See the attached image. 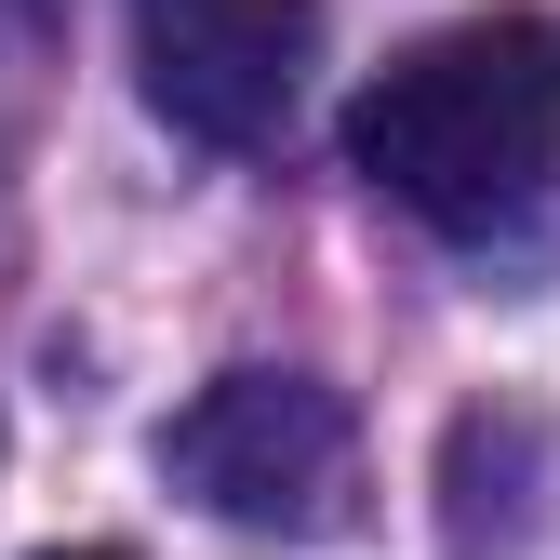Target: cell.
I'll return each mask as SVG.
<instances>
[{
	"label": "cell",
	"instance_id": "cell-1",
	"mask_svg": "<svg viewBox=\"0 0 560 560\" xmlns=\"http://www.w3.org/2000/svg\"><path fill=\"white\" fill-rule=\"evenodd\" d=\"M347 161H361L413 228L494 241L521 228L560 174V27L547 14H467L387 54L361 107H347Z\"/></svg>",
	"mask_w": 560,
	"mask_h": 560
},
{
	"label": "cell",
	"instance_id": "cell-2",
	"mask_svg": "<svg viewBox=\"0 0 560 560\" xmlns=\"http://www.w3.org/2000/svg\"><path fill=\"white\" fill-rule=\"evenodd\" d=\"M161 480L241 534H334L361 508V413L320 374H214L161 428Z\"/></svg>",
	"mask_w": 560,
	"mask_h": 560
},
{
	"label": "cell",
	"instance_id": "cell-3",
	"mask_svg": "<svg viewBox=\"0 0 560 560\" xmlns=\"http://www.w3.org/2000/svg\"><path fill=\"white\" fill-rule=\"evenodd\" d=\"M320 54V0H133L148 107L200 148H267Z\"/></svg>",
	"mask_w": 560,
	"mask_h": 560
},
{
	"label": "cell",
	"instance_id": "cell-4",
	"mask_svg": "<svg viewBox=\"0 0 560 560\" xmlns=\"http://www.w3.org/2000/svg\"><path fill=\"white\" fill-rule=\"evenodd\" d=\"M40 560H133V547H40Z\"/></svg>",
	"mask_w": 560,
	"mask_h": 560
}]
</instances>
